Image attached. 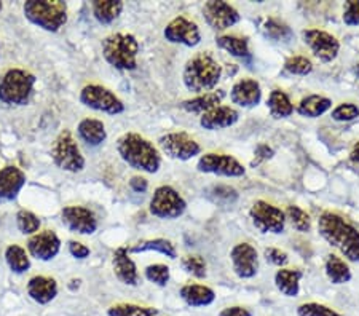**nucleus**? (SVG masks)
Returning <instances> with one entry per match:
<instances>
[{
	"label": "nucleus",
	"mask_w": 359,
	"mask_h": 316,
	"mask_svg": "<svg viewBox=\"0 0 359 316\" xmlns=\"http://www.w3.org/2000/svg\"><path fill=\"white\" fill-rule=\"evenodd\" d=\"M318 232L350 262H359V232L337 212L324 211L318 219Z\"/></svg>",
	"instance_id": "1"
},
{
	"label": "nucleus",
	"mask_w": 359,
	"mask_h": 316,
	"mask_svg": "<svg viewBox=\"0 0 359 316\" xmlns=\"http://www.w3.org/2000/svg\"><path fill=\"white\" fill-rule=\"evenodd\" d=\"M117 151L121 160L136 171L154 174L161 166L158 149L137 133H125L120 136L117 141Z\"/></svg>",
	"instance_id": "2"
},
{
	"label": "nucleus",
	"mask_w": 359,
	"mask_h": 316,
	"mask_svg": "<svg viewBox=\"0 0 359 316\" xmlns=\"http://www.w3.org/2000/svg\"><path fill=\"white\" fill-rule=\"evenodd\" d=\"M222 77V66L211 53H198L185 62L182 80L185 88L196 96L211 93Z\"/></svg>",
	"instance_id": "3"
},
{
	"label": "nucleus",
	"mask_w": 359,
	"mask_h": 316,
	"mask_svg": "<svg viewBox=\"0 0 359 316\" xmlns=\"http://www.w3.org/2000/svg\"><path fill=\"white\" fill-rule=\"evenodd\" d=\"M102 56L117 71H135L137 67L139 42L133 34H111L102 40Z\"/></svg>",
	"instance_id": "4"
},
{
	"label": "nucleus",
	"mask_w": 359,
	"mask_h": 316,
	"mask_svg": "<svg viewBox=\"0 0 359 316\" xmlns=\"http://www.w3.org/2000/svg\"><path fill=\"white\" fill-rule=\"evenodd\" d=\"M22 11L34 26L48 32H57L67 22V5L61 0H29Z\"/></svg>",
	"instance_id": "5"
},
{
	"label": "nucleus",
	"mask_w": 359,
	"mask_h": 316,
	"mask_svg": "<svg viewBox=\"0 0 359 316\" xmlns=\"http://www.w3.org/2000/svg\"><path fill=\"white\" fill-rule=\"evenodd\" d=\"M36 76L25 69H10L0 78V101L7 106H26L31 99Z\"/></svg>",
	"instance_id": "6"
},
{
	"label": "nucleus",
	"mask_w": 359,
	"mask_h": 316,
	"mask_svg": "<svg viewBox=\"0 0 359 316\" xmlns=\"http://www.w3.org/2000/svg\"><path fill=\"white\" fill-rule=\"evenodd\" d=\"M51 158L57 168L67 172H80L85 168V158L71 131H61L51 149Z\"/></svg>",
	"instance_id": "7"
},
{
	"label": "nucleus",
	"mask_w": 359,
	"mask_h": 316,
	"mask_svg": "<svg viewBox=\"0 0 359 316\" xmlns=\"http://www.w3.org/2000/svg\"><path fill=\"white\" fill-rule=\"evenodd\" d=\"M185 208H187V203L185 200L179 195L176 188L171 186H160L155 188L154 197L150 200L149 211L150 214L158 217V219L165 221H172L181 217Z\"/></svg>",
	"instance_id": "8"
},
{
	"label": "nucleus",
	"mask_w": 359,
	"mask_h": 316,
	"mask_svg": "<svg viewBox=\"0 0 359 316\" xmlns=\"http://www.w3.org/2000/svg\"><path fill=\"white\" fill-rule=\"evenodd\" d=\"M79 99L85 107L93 109L96 112H104L109 115H118L125 112V104L121 102L120 97L115 96L114 91L102 85L83 86Z\"/></svg>",
	"instance_id": "9"
},
{
	"label": "nucleus",
	"mask_w": 359,
	"mask_h": 316,
	"mask_svg": "<svg viewBox=\"0 0 359 316\" xmlns=\"http://www.w3.org/2000/svg\"><path fill=\"white\" fill-rule=\"evenodd\" d=\"M252 226L262 233H275L280 235L285 232L286 227V214L281 208H276L275 205L269 201L257 200L249 209Z\"/></svg>",
	"instance_id": "10"
},
{
	"label": "nucleus",
	"mask_w": 359,
	"mask_h": 316,
	"mask_svg": "<svg viewBox=\"0 0 359 316\" xmlns=\"http://www.w3.org/2000/svg\"><path fill=\"white\" fill-rule=\"evenodd\" d=\"M158 146L165 155L179 160V162H187L201 153L200 144L184 131H172V133L163 135L158 139Z\"/></svg>",
	"instance_id": "11"
},
{
	"label": "nucleus",
	"mask_w": 359,
	"mask_h": 316,
	"mask_svg": "<svg viewBox=\"0 0 359 316\" xmlns=\"http://www.w3.org/2000/svg\"><path fill=\"white\" fill-rule=\"evenodd\" d=\"M196 170L200 172H206V174H216L224 177H241L246 172L245 166L235 157L217 152L201 155L198 163H196Z\"/></svg>",
	"instance_id": "12"
},
{
	"label": "nucleus",
	"mask_w": 359,
	"mask_h": 316,
	"mask_svg": "<svg viewBox=\"0 0 359 316\" xmlns=\"http://www.w3.org/2000/svg\"><path fill=\"white\" fill-rule=\"evenodd\" d=\"M302 37L304 42L310 47L311 53L321 62H332L337 57L340 42L332 34L323 31V29H305Z\"/></svg>",
	"instance_id": "13"
},
{
	"label": "nucleus",
	"mask_w": 359,
	"mask_h": 316,
	"mask_svg": "<svg viewBox=\"0 0 359 316\" xmlns=\"http://www.w3.org/2000/svg\"><path fill=\"white\" fill-rule=\"evenodd\" d=\"M203 18H205L206 25L210 26L212 31L222 32L227 31L231 26L238 25L241 16L238 10L231 7L227 2H217V0H211L203 5Z\"/></svg>",
	"instance_id": "14"
},
{
	"label": "nucleus",
	"mask_w": 359,
	"mask_h": 316,
	"mask_svg": "<svg viewBox=\"0 0 359 316\" xmlns=\"http://www.w3.org/2000/svg\"><path fill=\"white\" fill-rule=\"evenodd\" d=\"M163 36L170 43L184 45V47L194 48L201 42V32L196 22L190 21L185 16H176L175 20L168 22Z\"/></svg>",
	"instance_id": "15"
},
{
	"label": "nucleus",
	"mask_w": 359,
	"mask_h": 316,
	"mask_svg": "<svg viewBox=\"0 0 359 316\" xmlns=\"http://www.w3.org/2000/svg\"><path fill=\"white\" fill-rule=\"evenodd\" d=\"M230 261L235 275L241 280H251L259 272V254L249 243L235 245L230 251Z\"/></svg>",
	"instance_id": "16"
},
{
	"label": "nucleus",
	"mask_w": 359,
	"mask_h": 316,
	"mask_svg": "<svg viewBox=\"0 0 359 316\" xmlns=\"http://www.w3.org/2000/svg\"><path fill=\"white\" fill-rule=\"evenodd\" d=\"M61 221L74 233L93 235L97 230L95 212L85 206H66L61 211Z\"/></svg>",
	"instance_id": "17"
},
{
	"label": "nucleus",
	"mask_w": 359,
	"mask_h": 316,
	"mask_svg": "<svg viewBox=\"0 0 359 316\" xmlns=\"http://www.w3.org/2000/svg\"><path fill=\"white\" fill-rule=\"evenodd\" d=\"M27 251L37 261H53L61 251V240L53 230H43L27 240Z\"/></svg>",
	"instance_id": "18"
},
{
	"label": "nucleus",
	"mask_w": 359,
	"mask_h": 316,
	"mask_svg": "<svg viewBox=\"0 0 359 316\" xmlns=\"http://www.w3.org/2000/svg\"><path fill=\"white\" fill-rule=\"evenodd\" d=\"M230 99L233 104L243 109L256 107L262 99V88L257 80L251 77L241 78L230 90Z\"/></svg>",
	"instance_id": "19"
},
{
	"label": "nucleus",
	"mask_w": 359,
	"mask_h": 316,
	"mask_svg": "<svg viewBox=\"0 0 359 316\" xmlns=\"http://www.w3.org/2000/svg\"><path fill=\"white\" fill-rule=\"evenodd\" d=\"M26 186V174L16 166H5L0 170V205L18 198Z\"/></svg>",
	"instance_id": "20"
},
{
	"label": "nucleus",
	"mask_w": 359,
	"mask_h": 316,
	"mask_svg": "<svg viewBox=\"0 0 359 316\" xmlns=\"http://www.w3.org/2000/svg\"><path fill=\"white\" fill-rule=\"evenodd\" d=\"M240 120V114L236 109L230 106H217L203 114L200 117L201 128L208 131H217L233 126Z\"/></svg>",
	"instance_id": "21"
},
{
	"label": "nucleus",
	"mask_w": 359,
	"mask_h": 316,
	"mask_svg": "<svg viewBox=\"0 0 359 316\" xmlns=\"http://www.w3.org/2000/svg\"><path fill=\"white\" fill-rule=\"evenodd\" d=\"M112 267L114 273L121 283L126 286H137L139 284V272L135 261H133L128 248H117L112 256Z\"/></svg>",
	"instance_id": "22"
},
{
	"label": "nucleus",
	"mask_w": 359,
	"mask_h": 316,
	"mask_svg": "<svg viewBox=\"0 0 359 316\" xmlns=\"http://www.w3.org/2000/svg\"><path fill=\"white\" fill-rule=\"evenodd\" d=\"M26 289L27 296L31 297L34 302H37L39 305H46V303L55 301L57 296L56 280L50 277H42V275L29 280Z\"/></svg>",
	"instance_id": "23"
},
{
	"label": "nucleus",
	"mask_w": 359,
	"mask_h": 316,
	"mask_svg": "<svg viewBox=\"0 0 359 316\" xmlns=\"http://www.w3.org/2000/svg\"><path fill=\"white\" fill-rule=\"evenodd\" d=\"M179 296H181L182 301L187 303L189 307L194 308L208 307L216 301V292H214L210 286L196 283L184 284L181 289H179Z\"/></svg>",
	"instance_id": "24"
},
{
	"label": "nucleus",
	"mask_w": 359,
	"mask_h": 316,
	"mask_svg": "<svg viewBox=\"0 0 359 316\" xmlns=\"http://www.w3.org/2000/svg\"><path fill=\"white\" fill-rule=\"evenodd\" d=\"M79 137L91 147H97L107 139L106 126L97 118H83L77 126Z\"/></svg>",
	"instance_id": "25"
},
{
	"label": "nucleus",
	"mask_w": 359,
	"mask_h": 316,
	"mask_svg": "<svg viewBox=\"0 0 359 316\" xmlns=\"http://www.w3.org/2000/svg\"><path fill=\"white\" fill-rule=\"evenodd\" d=\"M302 277L304 273L299 268H280L275 273V284L283 296L297 297Z\"/></svg>",
	"instance_id": "26"
},
{
	"label": "nucleus",
	"mask_w": 359,
	"mask_h": 316,
	"mask_svg": "<svg viewBox=\"0 0 359 316\" xmlns=\"http://www.w3.org/2000/svg\"><path fill=\"white\" fill-rule=\"evenodd\" d=\"M332 107V101L321 95L305 96L297 106V114L306 118H318L326 114Z\"/></svg>",
	"instance_id": "27"
},
{
	"label": "nucleus",
	"mask_w": 359,
	"mask_h": 316,
	"mask_svg": "<svg viewBox=\"0 0 359 316\" xmlns=\"http://www.w3.org/2000/svg\"><path fill=\"white\" fill-rule=\"evenodd\" d=\"M147 251H155L160 252L170 259H176L177 257V251L176 246L171 243L170 240L166 238H155V240H144V241H137V243L131 245L128 248L130 254H139V252H147Z\"/></svg>",
	"instance_id": "28"
},
{
	"label": "nucleus",
	"mask_w": 359,
	"mask_h": 316,
	"mask_svg": "<svg viewBox=\"0 0 359 316\" xmlns=\"http://www.w3.org/2000/svg\"><path fill=\"white\" fill-rule=\"evenodd\" d=\"M222 97L224 93L222 91H219V93H205V95H198L192 97V99H187L184 101L181 107L184 109L185 112L189 114H206L208 111H211V109L221 106L222 102Z\"/></svg>",
	"instance_id": "29"
},
{
	"label": "nucleus",
	"mask_w": 359,
	"mask_h": 316,
	"mask_svg": "<svg viewBox=\"0 0 359 316\" xmlns=\"http://www.w3.org/2000/svg\"><path fill=\"white\" fill-rule=\"evenodd\" d=\"M324 272H326L327 280L332 284H345L351 280V270L344 259L335 254H329L324 263Z\"/></svg>",
	"instance_id": "30"
},
{
	"label": "nucleus",
	"mask_w": 359,
	"mask_h": 316,
	"mask_svg": "<svg viewBox=\"0 0 359 316\" xmlns=\"http://www.w3.org/2000/svg\"><path fill=\"white\" fill-rule=\"evenodd\" d=\"M93 16L101 25H111L118 18L121 10H123V2L120 0H96L91 4Z\"/></svg>",
	"instance_id": "31"
},
{
	"label": "nucleus",
	"mask_w": 359,
	"mask_h": 316,
	"mask_svg": "<svg viewBox=\"0 0 359 316\" xmlns=\"http://www.w3.org/2000/svg\"><path fill=\"white\" fill-rule=\"evenodd\" d=\"M267 107L270 111V115L276 120L291 117L294 112V106L289 96L281 90H273L267 99Z\"/></svg>",
	"instance_id": "32"
},
{
	"label": "nucleus",
	"mask_w": 359,
	"mask_h": 316,
	"mask_svg": "<svg viewBox=\"0 0 359 316\" xmlns=\"http://www.w3.org/2000/svg\"><path fill=\"white\" fill-rule=\"evenodd\" d=\"M217 48L227 51L229 55L235 57H248L249 56V42L246 37L238 36H217L216 37Z\"/></svg>",
	"instance_id": "33"
},
{
	"label": "nucleus",
	"mask_w": 359,
	"mask_h": 316,
	"mask_svg": "<svg viewBox=\"0 0 359 316\" xmlns=\"http://www.w3.org/2000/svg\"><path fill=\"white\" fill-rule=\"evenodd\" d=\"M5 261L10 270L16 275L26 273L31 268V259H29L27 252L25 248H21L18 245H11L5 251Z\"/></svg>",
	"instance_id": "34"
},
{
	"label": "nucleus",
	"mask_w": 359,
	"mask_h": 316,
	"mask_svg": "<svg viewBox=\"0 0 359 316\" xmlns=\"http://www.w3.org/2000/svg\"><path fill=\"white\" fill-rule=\"evenodd\" d=\"M158 313L157 308L136 303H117L107 308V316H158Z\"/></svg>",
	"instance_id": "35"
},
{
	"label": "nucleus",
	"mask_w": 359,
	"mask_h": 316,
	"mask_svg": "<svg viewBox=\"0 0 359 316\" xmlns=\"http://www.w3.org/2000/svg\"><path fill=\"white\" fill-rule=\"evenodd\" d=\"M285 214H286V219L291 221L292 227L297 230V232H300V233L310 232V228H311L310 214H306L302 208H299V206H295V205H291V206H287Z\"/></svg>",
	"instance_id": "36"
},
{
	"label": "nucleus",
	"mask_w": 359,
	"mask_h": 316,
	"mask_svg": "<svg viewBox=\"0 0 359 316\" xmlns=\"http://www.w3.org/2000/svg\"><path fill=\"white\" fill-rule=\"evenodd\" d=\"M16 227L22 235H36L40 228V219L34 212L21 209L16 214Z\"/></svg>",
	"instance_id": "37"
},
{
	"label": "nucleus",
	"mask_w": 359,
	"mask_h": 316,
	"mask_svg": "<svg viewBox=\"0 0 359 316\" xmlns=\"http://www.w3.org/2000/svg\"><path fill=\"white\" fill-rule=\"evenodd\" d=\"M285 71L291 76H309L313 71V62L306 56H291L285 62Z\"/></svg>",
	"instance_id": "38"
},
{
	"label": "nucleus",
	"mask_w": 359,
	"mask_h": 316,
	"mask_svg": "<svg viewBox=\"0 0 359 316\" xmlns=\"http://www.w3.org/2000/svg\"><path fill=\"white\" fill-rule=\"evenodd\" d=\"M144 277H146L150 283L157 284L160 287H165L170 283V267L165 266V263H154V266H149L144 270Z\"/></svg>",
	"instance_id": "39"
},
{
	"label": "nucleus",
	"mask_w": 359,
	"mask_h": 316,
	"mask_svg": "<svg viewBox=\"0 0 359 316\" xmlns=\"http://www.w3.org/2000/svg\"><path fill=\"white\" fill-rule=\"evenodd\" d=\"M181 266L185 273L192 275L195 278L206 277V262L201 256H185L181 261Z\"/></svg>",
	"instance_id": "40"
},
{
	"label": "nucleus",
	"mask_w": 359,
	"mask_h": 316,
	"mask_svg": "<svg viewBox=\"0 0 359 316\" xmlns=\"http://www.w3.org/2000/svg\"><path fill=\"white\" fill-rule=\"evenodd\" d=\"M297 316H344L334 308L318 302H306L297 307Z\"/></svg>",
	"instance_id": "41"
},
{
	"label": "nucleus",
	"mask_w": 359,
	"mask_h": 316,
	"mask_svg": "<svg viewBox=\"0 0 359 316\" xmlns=\"http://www.w3.org/2000/svg\"><path fill=\"white\" fill-rule=\"evenodd\" d=\"M331 117L335 122H351L359 117V107L351 102H344L334 109Z\"/></svg>",
	"instance_id": "42"
},
{
	"label": "nucleus",
	"mask_w": 359,
	"mask_h": 316,
	"mask_svg": "<svg viewBox=\"0 0 359 316\" xmlns=\"http://www.w3.org/2000/svg\"><path fill=\"white\" fill-rule=\"evenodd\" d=\"M344 22L346 26H359V2L358 0H348L345 4Z\"/></svg>",
	"instance_id": "43"
},
{
	"label": "nucleus",
	"mask_w": 359,
	"mask_h": 316,
	"mask_svg": "<svg viewBox=\"0 0 359 316\" xmlns=\"http://www.w3.org/2000/svg\"><path fill=\"white\" fill-rule=\"evenodd\" d=\"M264 256L267 259V262L273 263L276 267H285L289 261V256L286 252L278 248H267L264 251Z\"/></svg>",
	"instance_id": "44"
},
{
	"label": "nucleus",
	"mask_w": 359,
	"mask_h": 316,
	"mask_svg": "<svg viewBox=\"0 0 359 316\" xmlns=\"http://www.w3.org/2000/svg\"><path fill=\"white\" fill-rule=\"evenodd\" d=\"M69 252H71V256L75 259H86L90 256V248H86L83 243H79V241H69Z\"/></svg>",
	"instance_id": "45"
},
{
	"label": "nucleus",
	"mask_w": 359,
	"mask_h": 316,
	"mask_svg": "<svg viewBox=\"0 0 359 316\" xmlns=\"http://www.w3.org/2000/svg\"><path fill=\"white\" fill-rule=\"evenodd\" d=\"M273 157V149L269 147L267 144H260V146L256 149V160L252 162L254 165H259L260 162H264V160H269Z\"/></svg>",
	"instance_id": "46"
},
{
	"label": "nucleus",
	"mask_w": 359,
	"mask_h": 316,
	"mask_svg": "<svg viewBox=\"0 0 359 316\" xmlns=\"http://www.w3.org/2000/svg\"><path fill=\"white\" fill-rule=\"evenodd\" d=\"M219 316H252V313L249 312L248 308L241 307V305H233V307H227L224 308Z\"/></svg>",
	"instance_id": "47"
},
{
	"label": "nucleus",
	"mask_w": 359,
	"mask_h": 316,
	"mask_svg": "<svg viewBox=\"0 0 359 316\" xmlns=\"http://www.w3.org/2000/svg\"><path fill=\"white\" fill-rule=\"evenodd\" d=\"M130 187H131V191H135L137 193H144L147 191L149 182H147V179H144V177H141V176H135V177H131Z\"/></svg>",
	"instance_id": "48"
},
{
	"label": "nucleus",
	"mask_w": 359,
	"mask_h": 316,
	"mask_svg": "<svg viewBox=\"0 0 359 316\" xmlns=\"http://www.w3.org/2000/svg\"><path fill=\"white\" fill-rule=\"evenodd\" d=\"M267 31H269V34L276 31V34L273 36L275 39H283V32L289 34V29L286 26H280V25H276V22H273V21L267 22Z\"/></svg>",
	"instance_id": "49"
},
{
	"label": "nucleus",
	"mask_w": 359,
	"mask_h": 316,
	"mask_svg": "<svg viewBox=\"0 0 359 316\" xmlns=\"http://www.w3.org/2000/svg\"><path fill=\"white\" fill-rule=\"evenodd\" d=\"M350 158H351V162L359 163V141L355 144V146H353L351 153H350Z\"/></svg>",
	"instance_id": "50"
},
{
	"label": "nucleus",
	"mask_w": 359,
	"mask_h": 316,
	"mask_svg": "<svg viewBox=\"0 0 359 316\" xmlns=\"http://www.w3.org/2000/svg\"><path fill=\"white\" fill-rule=\"evenodd\" d=\"M2 8H4V4H2V2H0V11H2Z\"/></svg>",
	"instance_id": "51"
},
{
	"label": "nucleus",
	"mask_w": 359,
	"mask_h": 316,
	"mask_svg": "<svg viewBox=\"0 0 359 316\" xmlns=\"http://www.w3.org/2000/svg\"><path fill=\"white\" fill-rule=\"evenodd\" d=\"M356 74L359 76V66H358V69H356Z\"/></svg>",
	"instance_id": "52"
}]
</instances>
